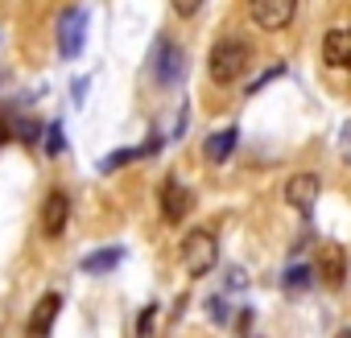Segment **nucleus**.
<instances>
[{
  "label": "nucleus",
  "mask_w": 351,
  "mask_h": 338,
  "mask_svg": "<svg viewBox=\"0 0 351 338\" xmlns=\"http://www.w3.org/2000/svg\"><path fill=\"white\" fill-rule=\"evenodd\" d=\"M248 66H252V50L240 38H219L207 54V75L215 87H236L248 75Z\"/></svg>",
  "instance_id": "obj_1"
},
{
  "label": "nucleus",
  "mask_w": 351,
  "mask_h": 338,
  "mask_svg": "<svg viewBox=\"0 0 351 338\" xmlns=\"http://www.w3.org/2000/svg\"><path fill=\"white\" fill-rule=\"evenodd\" d=\"M182 268L191 272V276H207L215 264H219V239H215V231H207V227H195L186 239H182Z\"/></svg>",
  "instance_id": "obj_2"
},
{
  "label": "nucleus",
  "mask_w": 351,
  "mask_h": 338,
  "mask_svg": "<svg viewBox=\"0 0 351 338\" xmlns=\"http://www.w3.org/2000/svg\"><path fill=\"white\" fill-rule=\"evenodd\" d=\"M71 223V190L66 186H50L46 198H42V211H38V227L46 239H58Z\"/></svg>",
  "instance_id": "obj_3"
},
{
  "label": "nucleus",
  "mask_w": 351,
  "mask_h": 338,
  "mask_svg": "<svg viewBox=\"0 0 351 338\" xmlns=\"http://www.w3.org/2000/svg\"><path fill=\"white\" fill-rule=\"evenodd\" d=\"M248 17H252V25L277 34L298 17V5L293 0H248Z\"/></svg>",
  "instance_id": "obj_4"
},
{
  "label": "nucleus",
  "mask_w": 351,
  "mask_h": 338,
  "mask_svg": "<svg viewBox=\"0 0 351 338\" xmlns=\"http://www.w3.org/2000/svg\"><path fill=\"white\" fill-rule=\"evenodd\" d=\"M87 42V9H66L58 17V54L62 58H79Z\"/></svg>",
  "instance_id": "obj_5"
},
{
  "label": "nucleus",
  "mask_w": 351,
  "mask_h": 338,
  "mask_svg": "<svg viewBox=\"0 0 351 338\" xmlns=\"http://www.w3.org/2000/svg\"><path fill=\"white\" fill-rule=\"evenodd\" d=\"M182 50L173 46V42H157V50H153V79L161 83V87H178L182 83Z\"/></svg>",
  "instance_id": "obj_6"
},
{
  "label": "nucleus",
  "mask_w": 351,
  "mask_h": 338,
  "mask_svg": "<svg viewBox=\"0 0 351 338\" xmlns=\"http://www.w3.org/2000/svg\"><path fill=\"white\" fill-rule=\"evenodd\" d=\"M58 313H62V293H58V289L42 293V297L34 301V313H29V334H25V338H50V330H54Z\"/></svg>",
  "instance_id": "obj_7"
},
{
  "label": "nucleus",
  "mask_w": 351,
  "mask_h": 338,
  "mask_svg": "<svg viewBox=\"0 0 351 338\" xmlns=\"http://www.w3.org/2000/svg\"><path fill=\"white\" fill-rule=\"evenodd\" d=\"M157 198H161V215H165V223H182L186 215H191V190L178 182V178H165L161 182V190H157Z\"/></svg>",
  "instance_id": "obj_8"
},
{
  "label": "nucleus",
  "mask_w": 351,
  "mask_h": 338,
  "mask_svg": "<svg viewBox=\"0 0 351 338\" xmlns=\"http://www.w3.org/2000/svg\"><path fill=\"white\" fill-rule=\"evenodd\" d=\"M318 190H322L318 174H293V178L285 182V203H289L298 215H310L314 203H318Z\"/></svg>",
  "instance_id": "obj_9"
},
{
  "label": "nucleus",
  "mask_w": 351,
  "mask_h": 338,
  "mask_svg": "<svg viewBox=\"0 0 351 338\" xmlns=\"http://www.w3.org/2000/svg\"><path fill=\"white\" fill-rule=\"evenodd\" d=\"M322 62L335 70H351V25H335L322 38Z\"/></svg>",
  "instance_id": "obj_10"
},
{
  "label": "nucleus",
  "mask_w": 351,
  "mask_h": 338,
  "mask_svg": "<svg viewBox=\"0 0 351 338\" xmlns=\"http://www.w3.org/2000/svg\"><path fill=\"white\" fill-rule=\"evenodd\" d=\"M236 140H240V128H236V124H228V128H215V132L207 136V144H203V157H207L211 165H223V161L232 157Z\"/></svg>",
  "instance_id": "obj_11"
},
{
  "label": "nucleus",
  "mask_w": 351,
  "mask_h": 338,
  "mask_svg": "<svg viewBox=\"0 0 351 338\" xmlns=\"http://www.w3.org/2000/svg\"><path fill=\"white\" fill-rule=\"evenodd\" d=\"M318 272H322V281H326L330 289H339V285L347 281V256H343L339 244H326V248L318 252Z\"/></svg>",
  "instance_id": "obj_12"
},
{
  "label": "nucleus",
  "mask_w": 351,
  "mask_h": 338,
  "mask_svg": "<svg viewBox=\"0 0 351 338\" xmlns=\"http://www.w3.org/2000/svg\"><path fill=\"white\" fill-rule=\"evenodd\" d=\"M157 136L149 140V144H141V148H116V153H108L104 161H99V169H104V174H116V169H124L128 161H141V157H149V153H157Z\"/></svg>",
  "instance_id": "obj_13"
},
{
  "label": "nucleus",
  "mask_w": 351,
  "mask_h": 338,
  "mask_svg": "<svg viewBox=\"0 0 351 338\" xmlns=\"http://www.w3.org/2000/svg\"><path fill=\"white\" fill-rule=\"evenodd\" d=\"M120 260H124V248H120V244H108V248L83 256V272H112Z\"/></svg>",
  "instance_id": "obj_14"
},
{
  "label": "nucleus",
  "mask_w": 351,
  "mask_h": 338,
  "mask_svg": "<svg viewBox=\"0 0 351 338\" xmlns=\"http://www.w3.org/2000/svg\"><path fill=\"white\" fill-rule=\"evenodd\" d=\"M310 281H314V268H310V264H302V260H298V264H289V268H285V276H281V285H285L289 293H293V289H306Z\"/></svg>",
  "instance_id": "obj_15"
},
{
  "label": "nucleus",
  "mask_w": 351,
  "mask_h": 338,
  "mask_svg": "<svg viewBox=\"0 0 351 338\" xmlns=\"http://www.w3.org/2000/svg\"><path fill=\"white\" fill-rule=\"evenodd\" d=\"M62 148H66V136H62V124L54 120V124H46V153L62 157Z\"/></svg>",
  "instance_id": "obj_16"
},
{
  "label": "nucleus",
  "mask_w": 351,
  "mask_h": 338,
  "mask_svg": "<svg viewBox=\"0 0 351 338\" xmlns=\"http://www.w3.org/2000/svg\"><path fill=\"white\" fill-rule=\"evenodd\" d=\"M153 317H157V305H145L136 317V338H153Z\"/></svg>",
  "instance_id": "obj_17"
},
{
  "label": "nucleus",
  "mask_w": 351,
  "mask_h": 338,
  "mask_svg": "<svg viewBox=\"0 0 351 338\" xmlns=\"http://www.w3.org/2000/svg\"><path fill=\"white\" fill-rule=\"evenodd\" d=\"M281 75H285V66H273V70H265L261 79H252V83H248V95H256V91H265V87H269L273 79H281Z\"/></svg>",
  "instance_id": "obj_18"
},
{
  "label": "nucleus",
  "mask_w": 351,
  "mask_h": 338,
  "mask_svg": "<svg viewBox=\"0 0 351 338\" xmlns=\"http://www.w3.org/2000/svg\"><path fill=\"white\" fill-rule=\"evenodd\" d=\"M339 157L351 165V120H343V128H339Z\"/></svg>",
  "instance_id": "obj_19"
},
{
  "label": "nucleus",
  "mask_w": 351,
  "mask_h": 338,
  "mask_svg": "<svg viewBox=\"0 0 351 338\" xmlns=\"http://www.w3.org/2000/svg\"><path fill=\"white\" fill-rule=\"evenodd\" d=\"M203 9V0H173V13H178V17H195Z\"/></svg>",
  "instance_id": "obj_20"
},
{
  "label": "nucleus",
  "mask_w": 351,
  "mask_h": 338,
  "mask_svg": "<svg viewBox=\"0 0 351 338\" xmlns=\"http://www.w3.org/2000/svg\"><path fill=\"white\" fill-rule=\"evenodd\" d=\"M244 281H248V276H244L240 268H236V272H228V289H244Z\"/></svg>",
  "instance_id": "obj_21"
},
{
  "label": "nucleus",
  "mask_w": 351,
  "mask_h": 338,
  "mask_svg": "<svg viewBox=\"0 0 351 338\" xmlns=\"http://www.w3.org/2000/svg\"><path fill=\"white\" fill-rule=\"evenodd\" d=\"M335 338H351V326H343V330H339V334H335Z\"/></svg>",
  "instance_id": "obj_22"
}]
</instances>
